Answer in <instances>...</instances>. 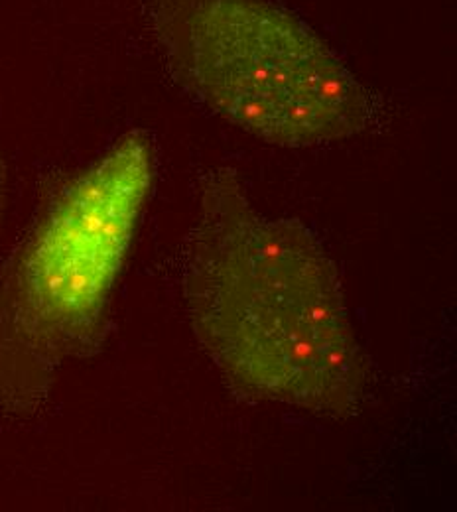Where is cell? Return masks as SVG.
<instances>
[{
    "mask_svg": "<svg viewBox=\"0 0 457 512\" xmlns=\"http://www.w3.org/2000/svg\"><path fill=\"white\" fill-rule=\"evenodd\" d=\"M182 290L197 341L237 394L327 418L361 410L369 359L333 260L302 221L259 211L233 168L201 188Z\"/></svg>",
    "mask_w": 457,
    "mask_h": 512,
    "instance_id": "obj_1",
    "label": "cell"
},
{
    "mask_svg": "<svg viewBox=\"0 0 457 512\" xmlns=\"http://www.w3.org/2000/svg\"><path fill=\"white\" fill-rule=\"evenodd\" d=\"M152 182V144L131 132L64 184L0 262L2 414H36L64 363L99 349Z\"/></svg>",
    "mask_w": 457,
    "mask_h": 512,
    "instance_id": "obj_2",
    "label": "cell"
},
{
    "mask_svg": "<svg viewBox=\"0 0 457 512\" xmlns=\"http://www.w3.org/2000/svg\"><path fill=\"white\" fill-rule=\"evenodd\" d=\"M150 28L186 93L270 144H331L373 125L369 91L312 26L280 4L150 0Z\"/></svg>",
    "mask_w": 457,
    "mask_h": 512,
    "instance_id": "obj_3",
    "label": "cell"
},
{
    "mask_svg": "<svg viewBox=\"0 0 457 512\" xmlns=\"http://www.w3.org/2000/svg\"><path fill=\"white\" fill-rule=\"evenodd\" d=\"M4 207V166H2V160H0V211Z\"/></svg>",
    "mask_w": 457,
    "mask_h": 512,
    "instance_id": "obj_4",
    "label": "cell"
}]
</instances>
